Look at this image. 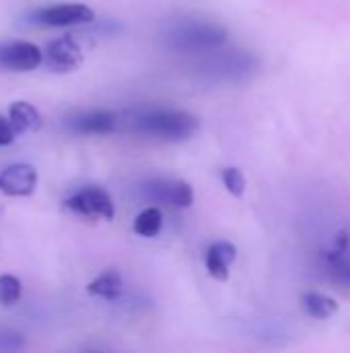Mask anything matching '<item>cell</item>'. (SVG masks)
Listing matches in <instances>:
<instances>
[{
    "label": "cell",
    "instance_id": "5bb4252c",
    "mask_svg": "<svg viewBox=\"0 0 350 353\" xmlns=\"http://www.w3.org/2000/svg\"><path fill=\"white\" fill-rule=\"evenodd\" d=\"M301 302H303V310L318 321H326L338 312V302L324 294H305Z\"/></svg>",
    "mask_w": 350,
    "mask_h": 353
},
{
    "label": "cell",
    "instance_id": "e0dca14e",
    "mask_svg": "<svg viewBox=\"0 0 350 353\" xmlns=\"http://www.w3.org/2000/svg\"><path fill=\"white\" fill-rule=\"evenodd\" d=\"M223 184L233 196H241L245 192V176L239 168L223 170Z\"/></svg>",
    "mask_w": 350,
    "mask_h": 353
},
{
    "label": "cell",
    "instance_id": "30bf717a",
    "mask_svg": "<svg viewBox=\"0 0 350 353\" xmlns=\"http://www.w3.org/2000/svg\"><path fill=\"white\" fill-rule=\"evenodd\" d=\"M237 259V248L231 242H215L206 250V271L217 281L229 279V267Z\"/></svg>",
    "mask_w": 350,
    "mask_h": 353
},
{
    "label": "cell",
    "instance_id": "8fae6325",
    "mask_svg": "<svg viewBox=\"0 0 350 353\" xmlns=\"http://www.w3.org/2000/svg\"><path fill=\"white\" fill-rule=\"evenodd\" d=\"M326 265L328 273L338 285H344L350 290V252H349V238L347 234L338 236L336 248L326 254Z\"/></svg>",
    "mask_w": 350,
    "mask_h": 353
},
{
    "label": "cell",
    "instance_id": "7a4b0ae2",
    "mask_svg": "<svg viewBox=\"0 0 350 353\" xmlns=\"http://www.w3.org/2000/svg\"><path fill=\"white\" fill-rule=\"evenodd\" d=\"M227 39V31L215 23H179L169 31V41L177 48L186 50H202V48H215L221 46Z\"/></svg>",
    "mask_w": 350,
    "mask_h": 353
},
{
    "label": "cell",
    "instance_id": "9a60e30c",
    "mask_svg": "<svg viewBox=\"0 0 350 353\" xmlns=\"http://www.w3.org/2000/svg\"><path fill=\"white\" fill-rule=\"evenodd\" d=\"M161 225H163V213L157 207H146L134 219V232L142 238H155L161 232Z\"/></svg>",
    "mask_w": 350,
    "mask_h": 353
},
{
    "label": "cell",
    "instance_id": "ac0fdd59",
    "mask_svg": "<svg viewBox=\"0 0 350 353\" xmlns=\"http://www.w3.org/2000/svg\"><path fill=\"white\" fill-rule=\"evenodd\" d=\"M14 137H17V132L12 130V126H10V122H8V118L0 116V147L10 145V143L14 141Z\"/></svg>",
    "mask_w": 350,
    "mask_h": 353
},
{
    "label": "cell",
    "instance_id": "8992f818",
    "mask_svg": "<svg viewBox=\"0 0 350 353\" xmlns=\"http://www.w3.org/2000/svg\"><path fill=\"white\" fill-rule=\"evenodd\" d=\"M83 50L80 46L72 39V37H58L54 41H50L45 46V52H43V60L41 64H45L47 70L52 72H58V74H66V72H72L80 66L83 62Z\"/></svg>",
    "mask_w": 350,
    "mask_h": 353
},
{
    "label": "cell",
    "instance_id": "277c9868",
    "mask_svg": "<svg viewBox=\"0 0 350 353\" xmlns=\"http://www.w3.org/2000/svg\"><path fill=\"white\" fill-rule=\"evenodd\" d=\"M64 207L70 209L76 215L89 217V219H105L111 221L116 215V207L111 196L99 188V186H83L78 192L68 196L64 201Z\"/></svg>",
    "mask_w": 350,
    "mask_h": 353
},
{
    "label": "cell",
    "instance_id": "7c38bea8",
    "mask_svg": "<svg viewBox=\"0 0 350 353\" xmlns=\"http://www.w3.org/2000/svg\"><path fill=\"white\" fill-rule=\"evenodd\" d=\"M8 122L17 134H23V132L39 130L43 126V116L39 114V110L33 103L14 101V103H10V110H8Z\"/></svg>",
    "mask_w": 350,
    "mask_h": 353
},
{
    "label": "cell",
    "instance_id": "9c48e42d",
    "mask_svg": "<svg viewBox=\"0 0 350 353\" xmlns=\"http://www.w3.org/2000/svg\"><path fill=\"white\" fill-rule=\"evenodd\" d=\"M120 116L111 110H93L72 116L66 126L78 134H109L118 128Z\"/></svg>",
    "mask_w": 350,
    "mask_h": 353
},
{
    "label": "cell",
    "instance_id": "2e32d148",
    "mask_svg": "<svg viewBox=\"0 0 350 353\" xmlns=\"http://www.w3.org/2000/svg\"><path fill=\"white\" fill-rule=\"evenodd\" d=\"M23 283L12 275H0V304L12 306L21 300Z\"/></svg>",
    "mask_w": 350,
    "mask_h": 353
},
{
    "label": "cell",
    "instance_id": "4fadbf2b",
    "mask_svg": "<svg viewBox=\"0 0 350 353\" xmlns=\"http://www.w3.org/2000/svg\"><path fill=\"white\" fill-rule=\"evenodd\" d=\"M87 292L103 300H118L124 292V279L118 271H105L87 285Z\"/></svg>",
    "mask_w": 350,
    "mask_h": 353
},
{
    "label": "cell",
    "instance_id": "3957f363",
    "mask_svg": "<svg viewBox=\"0 0 350 353\" xmlns=\"http://www.w3.org/2000/svg\"><path fill=\"white\" fill-rule=\"evenodd\" d=\"M93 10L83 2H62L37 8L29 14V21L37 27H72L93 21Z\"/></svg>",
    "mask_w": 350,
    "mask_h": 353
},
{
    "label": "cell",
    "instance_id": "ba28073f",
    "mask_svg": "<svg viewBox=\"0 0 350 353\" xmlns=\"http://www.w3.org/2000/svg\"><path fill=\"white\" fill-rule=\"evenodd\" d=\"M37 188V170L29 163H12L0 170V192L6 196H29Z\"/></svg>",
    "mask_w": 350,
    "mask_h": 353
},
{
    "label": "cell",
    "instance_id": "6da1fadb",
    "mask_svg": "<svg viewBox=\"0 0 350 353\" xmlns=\"http://www.w3.org/2000/svg\"><path fill=\"white\" fill-rule=\"evenodd\" d=\"M198 128L200 120L194 114L182 110H142L132 118V130L169 143L188 141L196 134Z\"/></svg>",
    "mask_w": 350,
    "mask_h": 353
},
{
    "label": "cell",
    "instance_id": "5b68a950",
    "mask_svg": "<svg viewBox=\"0 0 350 353\" xmlns=\"http://www.w3.org/2000/svg\"><path fill=\"white\" fill-rule=\"evenodd\" d=\"M140 196L151 203L186 209L194 203V190L184 180H153L140 186Z\"/></svg>",
    "mask_w": 350,
    "mask_h": 353
},
{
    "label": "cell",
    "instance_id": "52a82bcc",
    "mask_svg": "<svg viewBox=\"0 0 350 353\" xmlns=\"http://www.w3.org/2000/svg\"><path fill=\"white\" fill-rule=\"evenodd\" d=\"M43 60L41 48L29 41H8L0 43V70L27 72L35 70Z\"/></svg>",
    "mask_w": 350,
    "mask_h": 353
}]
</instances>
